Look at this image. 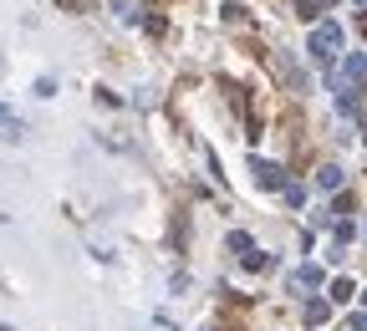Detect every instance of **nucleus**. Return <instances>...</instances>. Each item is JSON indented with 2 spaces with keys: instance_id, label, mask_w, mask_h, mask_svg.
I'll list each match as a JSON object with an SVG mask.
<instances>
[{
  "instance_id": "nucleus-9",
  "label": "nucleus",
  "mask_w": 367,
  "mask_h": 331,
  "mask_svg": "<svg viewBox=\"0 0 367 331\" xmlns=\"http://www.w3.org/2000/svg\"><path fill=\"white\" fill-rule=\"evenodd\" d=\"M270 265H275L270 255H255V250H250V255H245V270H270Z\"/></svg>"
},
{
  "instance_id": "nucleus-11",
  "label": "nucleus",
  "mask_w": 367,
  "mask_h": 331,
  "mask_svg": "<svg viewBox=\"0 0 367 331\" xmlns=\"http://www.w3.org/2000/svg\"><path fill=\"white\" fill-rule=\"evenodd\" d=\"M286 199H291V204H306V189H301V183H286V189H281Z\"/></svg>"
},
{
  "instance_id": "nucleus-3",
  "label": "nucleus",
  "mask_w": 367,
  "mask_h": 331,
  "mask_svg": "<svg viewBox=\"0 0 367 331\" xmlns=\"http://www.w3.org/2000/svg\"><path fill=\"white\" fill-rule=\"evenodd\" d=\"M250 174H255L260 189H286V174H281L275 163H266V158H255V163H250Z\"/></svg>"
},
{
  "instance_id": "nucleus-7",
  "label": "nucleus",
  "mask_w": 367,
  "mask_h": 331,
  "mask_svg": "<svg viewBox=\"0 0 367 331\" xmlns=\"http://www.w3.org/2000/svg\"><path fill=\"white\" fill-rule=\"evenodd\" d=\"M301 321H306V326H321V321H326V301H306V311H301Z\"/></svg>"
},
{
  "instance_id": "nucleus-4",
  "label": "nucleus",
  "mask_w": 367,
  "mask_h": 331,
  "mask_svg": "<svg viewBox=\"0 0 367 331\" xmlns=\"http://www.w3.org/2000/svg\"><path fill=\"white\" fill-rule=\"evenodd\" d=\"M321 285V265H296L291 270V290H317Z\"/></svg>"
},
{
  "instance_id": "nucleus-5",
  "label": "nucleus",
  "mask_w": 367,
  "mask_h": 331,
  "mask_svg": "<svg viewBox=\"0 0 367 331\" xmlns=\"http://www.w3.org/2000/svg\"><path fill=\"white\" fill-rule=\"evenodd\" d=\"M357 108H362V92L337 87V112H342V117H357Z\"/></svg>"
},
{
  "instance_id": "nucleus-8",
  "label": "nucleus",
  "mask_w": 367,
  "mask_h": 331,
  "mask_svg": "<svg viewBox=\"0 0 367 331\" xmlns=\"http://www.w3.org/2000/svg\"><path fill=\"white\" fill-rule=\"evenodd\" d=\"M352 290H357V285H352V281H347V275H337V281H332V301H347V296H352Z\"/></svg>"
},
{
  "instance_id": "nucleus-2",
  "label": "nucleus",
  "mask_w": 367,
  "mask_h": 331,
  "mask_svg": "<svg viewBox=\"0 0 367 331\" xmlns=\"http://www.w3.org/2000/svg\"><path fill=\"white\" fill-rule=\"evenodd\" d=\"M332 82H337V87L362 92V82H367V57H362V51H347V57H342V72H337Z\"/></svg>"
},
{
  "instance_id": "nucleus-12",
  "label": "nucleus",
  "mask_w": 367,
  "mask_h": 331,
  "mask_svg": "<svg viewBox=\"0 0 367 331\" xmlns=\"http://www.w3.org/2000/svg\"><path fill=\"white\" fill-rule=\"evenodd\" d=\"M296 10H301V21H317V0H296Z\"/></svg>"
},
{
  "instance_id": "nucleus-13",
  "label": "nucleus",
  "mask_w": 367,
  "mask_h": 331,
  "mask_svg": "<svg viewBox=\"0 0 367 331\" xmlns=\"http://www.w3.org/2000/svg\"><path fill=\"white\" fill-rule=\"evenodd\" d=\"M357 6H367V0H357Z\"/></svg>"
},
{
  "instance_id": "nucleus-6",
  "label": "nucleus",
  "mask_w": 367,
  "mask_h": 331,
  "mask_svg": "<svg viewBox=\"0 0 367 331\" xmlns=\"http://www.w3.org/2000/svg\"><path fill=\"white\" fill-rule=\"evenodd\" d=\"M317 183H321V189H337V183H342V168H337V163H321V168H317Z\"/></svg>"
},
{
  "instance_id": "nucleus-1",
  "label": "nucleus",
  "mask_w": 367,
  "mask_h": 331,
  "mask_svg": "<svg viewBox=\"0 0 367 331\" xmlns=\"http://www.w3.org/2000/svg\"><path fill=\"white\" fill-rule=\"evenodd\" d=\"M306 51H311V61L332 66V61H337V51H342V26H337V21H321L317 31H311V41H306Z\"/></svg>"
},
{
  "instance_id": "nucleus-10",
  "label": "nucleus",
  "mask_w": 367,
  "mask_h": 331,
  "mask_svg": "<svg viewBox=\"0 0 367 331\" xmlns=\"http://www.w3.org/2000/svg\"><path fill=\"white\" fill-rule=\"evenodd\" d=\"M230 250H235V255H250L255 245H250V234H230Z\"/></svg>"
},
{
  "instance_id": "nucleus-14",
  "label": "nucleus",
  "mask_w": 367,
  "mask_h": 331,
  "mask_svg": "<svg viewBox=\"0 0 367 331\" xmlns=\"http://www.w3.org/2000/svg\"><path fill=\"white\" fill-rule=\"evenodd\" d=\"M362 301H367V290H362Z\"/></svg>"
}]
</instances>
